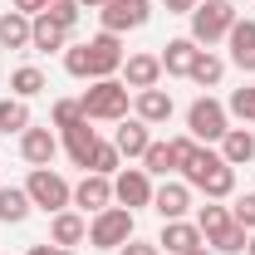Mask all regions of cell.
Returning a JSON list of instances; mask_svg holds the SVG:
<instances>
[{
    "mask_svg": "<svg viewBox=\"0 0 255 255\" xmlns=\"http://www.w3.org/2000/svg\"><path fill=\"white\" fill-rule=\"evenodd\" d=\"M226 44H231V64L241 74H255V20H236Z\"/></svg>",
    "mask_w": 255,
    "mask_h": 255,
    "instance_id": "obj_17",
    "label": "cell"
},
{
    "mask_svg": "<svg viewBox=\"0 0 255 255\" xmlns=\"http://www.w3.org/2000/svg\"><path fill=\"white\" fill-rule=\"evenodd\" d=\"M187 20H191V39L211 49L216 39L231 34V25H236L241 15H236V5H231V0H196V10H191Z\"/></svg>",
    "mask_w": 255,
    "mask_h": 255,
    "instance_id": "obj_2",
    "label": "cell"
},
{
    "mask_svg": "<svg viewBox=\"0 0 255 255\" xmlns=\"http://www.w3.org/2000/svg\"><path fill=\"white\" fill-rule=\"evenodd\" d=\"M74 123H84V103H79V98H59V103H54V128H74Z\"/></svg>",
    "mask_w": 255,
    "mask_h": 255,
    "instance_id": "obj_34",
    "label": "cell"
},
{
    "mask_svg": "<svg viewBox=\"0 0 255 255\" xmlns=\"http://www.w3.org/2000/svg\"><path fill=\"white\" fill-rule=\"evenodd\" d=\"M0 44H5V49H30V15L5 10V15H0Z\"/></svg>",
    "mask_w": 255,
    "mask_h": 255,
    "instance_id": "obj_24",
    "label": "cell"
},
{
    "mask_svg": "<svg viewBox=\"0 0 255 255\" xmlns=\"http://www.w3.org/2000/svg\"><path fill=\"white\" fill-rule=\"evenodd\" d=\"M132 241V211L128 206H108L89 221V246L94 251H123Z\"/></svg>",
    "mask_w": 255,
    "mask_h": 255,
    "instance_id": "obj_4",
    "label": "cell"
},
{
    "mask_svg": "<svg viewBox=\"0 0 255 255\" xmlns=\"http://www.w3.org/2000/svg\"><path fill=\"white\" fill-rule=\"evenodd\" d=\"M221 74H226V59H221V54H211V49H201L187 79H191V84H201V89H216V84H221Z\"/></svg>",
    "mask_w": 255,
    "mask_h": 255,
    "instance_id": "obj_26",
    "label": "cell"
},
{
    "mask_svg": "<svg viewBox=\"0 0 255 255\" xmlns=\"http://www.w3.org/2000/svg\"><path fill=\"white\" fill-rule=\"evenodd\" d=\"M118 255H162V246H157V241H137V236H132Z\"/></svg>",
    "mask_w": 255,
    "mask_h": 255,
    "instance_id": "obj_38",
    "label": "cell"
},
{
    "mask_svg": "<svg viewBox=\"0 0 255 255\" xmlns=\"http://www.w3.org/2000/svg\"><path fill=\"white\" fill-rule=\"evenodd\" d=\"M157 246L167 255H191L196 246H206V241H201V226H196V221H167L162 236H157Z\"/></svg>",
    "mask_w": 255,
    "mask_h": 255,
    "instance_id": "obj_16",
    "label": "cell"
},
{
    "mask_svg": "<svg viewBox=\"0 0 255 255\" xmlns=\"http://www.w3.org/2000/svg\"><path fill=\"white\" fill-rule=\"evenodd\" d=\"M152 177L142 172V167H128V172H118L113 177V201L118 206H128V211H137V206H152Z\"/></svg>",
    "mask_w": 255,
    "mask_h": 255,
    "instance_id": "obj_8",
    "label": "cell"
},
{
    "mask_svg": "<svg viewBox=\"0 0 255 255\" xmlns=\"http://www.w3.org/2000/svg\"><path fill=\"white\" fill-rule=\"evenodd\" d=\"M79 10H84V5H79V0H54V5H49V10H44V15H49V20H54V25H64V30L74 34V25H79Z\"/></svg>",
    "mask_w": 255,
    "mask_h": 255,
    "instance_id": "obj_33",
    "label": "cell"
},
{
    "mask_svg": "<svg viewBox=\"0 0 255 255\" xmlns=\"http://www.w3.org/2000/svg\"><path fill=\"white\" fill-rule=\"evenodd\" d=\"M226 113H231V118H241L246 128H255V84L236 89V94H231V103H226Z\"/></svg>",
    "mask_w": 255,
    "mask_h": 255,
    "instance_id": "obj_31",
    "label": "cell"
},
{
    "mask_svg": "<svg viewBox=\"0 0 255 255\" xmlns=\"http://www.w3.org/2000/svg\"><path fill=\"white\" fill-rule=\"evenodd\" d=\"M246 241H251V231H241V226L231 221L226 231H216L206 246H211V255H241V251H246Z\"/></svg>",
    "mask_w": 255,
    "mask_h": 255,
    "instance_id": "obj_30",
    "label": "cell"
},
{
    "mask_svg": "<svg viewBox=\"0 0 255 255\" xmlns=\"http://www.w3.org/2000/svg\"><path fill=\"white\" fill-rule=\"evenodd\" d=\"M30 128V103L25 98H0V132H25Z\"/></svg>",
    "mask_w": 255,
    "mask_h": 255,
    "instance_id": "obj_27",
    "label": "cell"
},
{
    "mask_svg": "<svg viewBox=\"0 0 255 255\" xmlns=\"http://www.w3.org/2000/svg\"><path fill=\"white\" fill-rule=\"evenodd\" d=\"M113 147H118L128 162H142V152L152 147V128L142 123V118H123L118 132H113Z\"/></svg>",
    "mask_w": 255,
    "mask_h": 255,
    "instance_id": "obj_12",
    "label": "cell"
},
{
    "mask_svg": "<svg viewBox=\"0 0 255 255\" xmlns=\"http://www.w3.org/2000/svg\"><path fill=\"white\" fill-rule=\"evenodd\" d=\"M30 211H34V201L25 187H0V221L5 226H20Z\"/></svg>",
    "mask_w": 255,
    "mask_h": 255,
    "instance_id": "obj_23",
    "label": "cell"
},
{
    "mask_svg": "<svg viewBox=\"0 0 255 255\" xmlns=\"http://www.w3.org/2000/svg\"><path fill=\"white\" fill-rule=\"evenodd\" d=\"M64 69H69V79H89V44H69L64 49Z\"/></svg>",
    "mask_w": 255,
    "mask_h": 255,
    "instance_id": "obj_35",
    "label": "cell"
},
{
    "mask_svg": "<svg viewBox=\"0 0 255 255\" xmlns=\"http://www.w3.org/2000/svg\"><path fill=\"white\" fill-rule=\"evenodd\" d=\"M231 5H241V0H231Z\"/></svg>",
    "mask_w": 255,
    "mask_h": 255,
    "instance_id": "obj_46",
    "label": "cell"
},
{
    "mask_svg": "<svg viewBox=\"0 0 255 255\" xmlns=\"http://www.w3.org/2000/svg\"><path fill=\"white\" fill-rule=\"evenodd\" d=\"M94 147H98V132L89 128V118H84V123H74V128H64V152H69V162H74V167H84V172H89Z\"/></svg>",
    "mask_w": 255,
    "mask_h": 255,
    "instance_id": "obj_19",
    "label": "cell"
},
{
    "mask_svg": "<svg viewBox=\"0 0 255 255\" xmlns=\"http://www.w3.org/2000/svg\"><path fill=\"white\" fill-rule=\"evenodd\" d=\"M118 162H123V152H118L113 142H103V137H98V147H94V162H89V172H98V177H113V172H118Z\"/></svg>",
    "mask_w": 255,
    "mask_h": 255,
    "instance_id": "obj_32",
    "label": "cell"
},
{
    "mask_svg": "<svg viewBox=\"0 0 255 255\" xmlns=\"http://www.w3.org/2000/svg\"><path fill=\"white\" fill-rule=\"evenodd\" d=\"M231 221L241 226V231H255V191L236 196V206H231Z\"/></svg>",
    "mask_w": 255,
    "mask_h": 255,
    "instance_id": "obj_36",
    "label": "cell"
},
{
    "mask_svg": "<svg viewBox=\"0 0 255 255\" xmlns=\"http://www.w3.org/2000/svg\"><path fill=\"white\" fill-rule=\"evenodd\" d=\"M167 5V15H191L196 10V0H162Z\"/></svg>",
    "mask_w": 255,
    "mask_h": 255,
    "instance_id": "obj_40",
    "label": "cell"
},
{
    "mask_svg": "<svg viewBox=\"0 0 255 255\" xmlns=\"http://www.w3.org/2000/svg\"><path fill=\"white\" fill-rule=\"evenodd\" d=\"M152 211H157L162 221H182L191 211V187L187 182H162V187L152 191Z\"/></svg>",
    "mask_w": 255,
    "mask_h": 255,
    "instance_id": "obj_13",
    "label": "cell"
},
{
    "mask_svg": "<svg viewBox=\"0 0 255 255\" xmlns=\"http://www.w3.org/2000/svg\"><path fill=\"white\" fill-rule=\"evenodd\" d=\"M142 172H147V177H167V172H177V162H172V137H167V142L152 137V147L142 152Z\"/></svg>",
    "mask_w": 255,
    "mask_h": 255,
    "instance_id": "obj_28",
    "label": "cell"
},
{
    "mask_svg": "<svg viewBox=\"0 0 255 255\" xmlns=\"http://www.w3.org/2000/svg\"><path fill=\"white\" fill-rule=\"evenodd\" d=\"M54 152H59V137H54L49 128H34L30 123L25 132H20V157L30 162V167H49Z\"/></svg>",
    "mask_w": 255,
    "mask_h": 255,
    "instance_id": "obj_11",
    "label": "cell"
},
{
    "mask_svg": "<svg viewBox=\"0 0 255 255\" xmlns=\"http://www.w3.org/2000/svg\"><path fill=\"white\" fill-rule=\"evenodd\" d=\"M49 241H54L59 251H74L79 241H89V216H79V211H54V221H49Z\"/></svg>",
    "mask_w": 255,
    "mask_h": 255,
    "instance_id": "obj_18",
    "label": "cell"
},
{
    "mask_svg": "<svg viewBox=\"0 0 255 255\" xmlns=\"http://www.w3.org/2000/svg\"><path fill=\"white\" fill-rule=\"evenodd\" d=\"M221 157L231 162V167L255 162V132H251V128H231V132L221 137Z\"/></svg>",
    "mask_w": 255,
    "mask_h": 255,
    "instance_id": "obj_22",
    "label": "cell"
},
{
    "mask_svg": "<svg viewBox=\"0 0 255 255\" xmlns=\"http://www.w3.org/2000/svg\"><path fill=\"white\" fill-rule=\"evenodd\" d=\"M187 132L196 137V142H221L226 132H231V113H226V103H216V98H196L187 108Z\"/></svg>",
    "mask_w": 255,
    "mask_h": 255,
    "instance_id": "obj_5",
    "label": "cell"
},
{
    "mask_svg": "<svg viewBox=\"0 0 255 255\" xmlns=\"http://www.w3.org/2000/svg\"><path fill=\"white\" fill-rule=\"evenodd\" d=\"M59 255H79V251H59Z\"/></svg>",
    "mask_w": 255,
    "mask_h": 255,
    "instance_id": "obj_45",
    "label": "cell"
},
{
    "mask_svg": "<svg viewBox=\"0 0 255 255\" xmlns=\"http://www.w3.org/2000/svg\"><path fill=\"white\" fill-rule=\"evenodd\" d=\"M89 44V79H118V69H123V39L108 30H98L94 39H84Z\"/></svg>",
    "mask_w": 255,
    "mask_h": 255,
    "instance_id": "obj_6",
    "label": "cell"
},
{
    "mask_svg": "<svg viewBox=\"0 0 255 255\" xmlns=\"http://www.w3.org/2000/svg\"><path fill=\"white\" fill-rule=\"evenodd\" d=\"M162 79V59L157 54H128L123 59V84L132 94H142V89H157Z\"/></svg>",
    "mask_w": 255,
    "mask_h": 255,
    "instance_id": "obj_14",
    "label": "cell"
},
{
    "mask_svg": "<svg viewBox=\"0 0 255 255\" xmlns=\"http://www.w3.org/2000/svg\"><path fill=\"white\" fill-rule=\"evenodd\" d=\"M196 191H206V201H226V196H236V167H231V162H216V167L196 182Z\"/></svg>",
    "mask_w": 255,
    "mask_h": 255,
    "instance_id": "obj_21",
    "label": "cell"
},
{
    "mask_svg": "<svg viewBox=\"0 0 255 255\" xmlns=\"http://www.w3.org/2000/svg\"><path fill=\"white\" fill-rule=\"evenodd\" d=\"M172 108H177V103H172V94H162V89H142V94L132 98V113H137L147 128L167 123V118H172Z\"/></svg>",
    "mask_w": 255,
    "mask_h": 255,
    "instance_id": "obj_20",
    "label": "cell"
},
{
    "mask_svg": "<svg viewBox=\"0 0 255 255\" xmlns=\"http://www.w3.org/2000/svg\"><path fill=\"white\" fill-rule=\"evenodd\" d=\"M246 255H255V231H251V241H246Z\"/></svg>",
    "mask_w": 255,
    "mask_h": 255,
    "instance_id": "obj_43",
    "label": "cell"
},
{
    "mask_svg": "<svg viewBox=\"0 0 255 255\" xmlns=\"http://www.w3.org/2000/svg\"><path fill=\"white\" fill-rule=\"evenodd\" d=\"M44 89H49V79H44L34 64H20V69L10 74V94H15V98H25V103H30V98H39Z\"/></svg>",
    "mask_w": 255,
    "mask_h": 255,
    "instance_id": "obj_25",
    "label": "cell"
},
{
    "mask_svg": "<svg viewBox=\"0 0 255 255\" xmlns=\"http://www.w3.org/2000/svg\"><path fill=\"white\" fill-rule=\"evenodd\" d=\"M84 118L89 123H123L128 118V84L123 79H94V89H84Z\"/></svg>",
    "mask_w": 255,
    "mask_h": 255,
    "instance_id": "obj_1",
    "label": "cell"
},
{
    "mask_svg": "<svg viewBox=\"0 0 255 255\" xmlns=\"http://www.w3.org/2000/svg\"><path fill=\"white\" fill-rule=\"evenodd\" d=\"M49 5H54V0H49Z\"/></svg>",
    "mask_w": 255,
    "mask_h": 255,
    "instance_id": "obj_47",
    "label": "cell"
},
{
    "mask_svg": "<svg viewBox=\"0 0 255 255\" xmlns=\"http://www.w3.org/2000/svg\"><path fill=\"white\" fill-rule=\"evenodd\" d=\"M196 54H201V44L191 39V34H177V39H167L162 44V74H172V79H187L191 64H196Z\"/></svg>",
    "mask_w": 255,
    "mask_h": 255,
    "instance_id": "obj_10",
    "label": "cell"
},
{
    "mask_svg": "<svg viewBox=\"0 0 255 255\" xmlns=\"http://www.w3.org/2000/svg\"><path fill=\"white\" fill-rule=\"evenodd\" d=\"M74 206H79V211H89V216L108 211V206H113V177H98V172H84V182L74 187Z\"/></svg>",
    "mask_w": 255,
    "mask_h": 255,
    "instance_id": "obj_9",
    "label": "cell"
},
{
    "mask_svg": "<svg viewBox=\"0 0 255 255\" xmlns=\"http://www.w3.org/2000/svg\"><path fill=\"white\" fill-rule=\"evenodd\" d=\"M196 147H201V142H196V137H172V162H177V172H182V167H187L191 157H196Z\"/></svg>",
    "mask_w": 255,
    "mask_h": 255,
    "instance_id": "obj_37",
    "label": "cell"
},
{
    "mask_svg": "<svg viewBox=\"0 0 255 255\" xmlns=\"http://www.w3.org/2000/svg\"><path fill=\"white\" fill-rule=\"evenodd\" d=\"M25 191H30V201L39 206V211H69L74 206V187L64 182L54 167H30V182H25Z\"/></svg>",
    "mask_w": 255,
    "mask_h": 255,
    "instance_id": "obj_3",
    "label": "cell"
},
{
    "mask_svg": "<svg viewBox=\"0 0 255 255\" xmlns=\"http://www.w3.org/2000/svg\"><path fill=\"white\" fill-rule=\"evenodd\" d=\"M15 10H20V15H44V10H49V0H15Z\"/></svg>",
    "mask_w": 255,
    "mask_h": 255,
    "instance_id": "obj_39",
    "label": "cell"
},
{
    "mask_svg": "<svg viewBox=\"0 0 255 255\" xmlns=\"http://www.w3.org/2000/svg\"><path fill=\"white\" fill-rule=\"evenodd\" d=\"M196 226H201V241H211L216 231H226V226H231V206H221V201H206V206L196 211Z\"/></svg>",
    "mask_w": 255,
    "mask_h": 255,
    "instance_id": "obj_29",
    "label": "cell"
},
{
    "mask_svg": "<svg viewBox=\"0 0 255 255\" xmlns=\"http://www.w3.org/2000/svg\"><path fill=\"white\" fill-rule=\"evenodd\" d=\"M98 20H103V30H108V34L142 30V25L152 20V0H113V5L98 10Z\"/></svg>",
    "mask_w": 255,
    "mask_h": 255,
    "instance_id": "obj_7",
    "label": "cell"
},
{
    "mask_svg": "<svg viewBox=\"0 0 255 255\" xmlns=\"http://www.w3.org/2000/svg\"><path fill=\"white\" fill-rule=\"evenodd\" d=\"M84 10H103V5H113V0H79Z\"/></svg>",
    "mask_w": 255,
    "mask_h": 255,
    "instance_id": "obj_42",
    "label": "cell"
},
{
    "mask_svg": "<svg viewBox=\"0 0 255 255\" xmlns=\"http://www.w3.org/2000/svg\"><path fill=\"white\" fill-rule=\"evenodd\" d=\"M25 255H59V246H54V241H44V246H30Z\"/></svg>",
    "mask_w": 255,
    "mask_h": 255,
    "instance_id": "obj_41",
    "label": "cell"
},
{
    "mask_svg": "<svg viewBox=\"0 0 255 255\" xmlns=\"http://www.w3.org/2000/svg\"><path fill=\"white\" fill-rule=\"evenodd\" d=\"M30 49L34 54H64V49H69V30L54 25L49 15H34L30 20Z\"/></svg>",
    "mask_w": 255,
    "mask_h": 255,
    "instance_id": "obj_15",
    "label": "cell"
},
{
    "mask_svg": "<svg viewBox=\"0 0 255 255\" xmlns=\"http://www.w3.org/2000/svg\"><path fill=\"white\" fill-rule=\"evenodd\" d=\"M191 255H211V251H206V246H196V251H191Z\"/></svg>",
    "mask_w": 255,
    "mask_h": 255,
    "instance_id": "obj_44",
    "label": "cell"
}]
</instances>
